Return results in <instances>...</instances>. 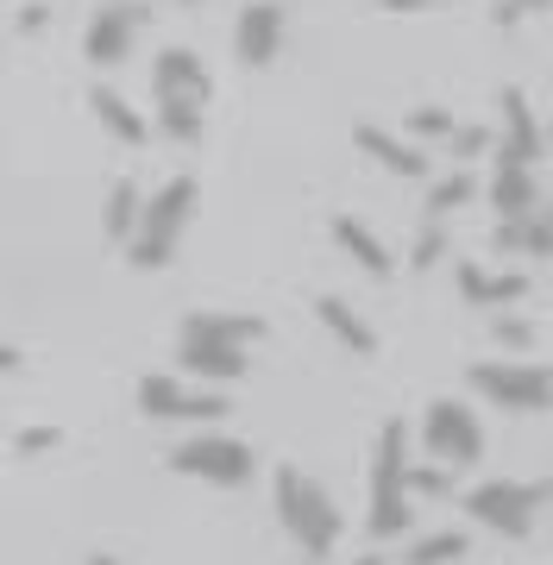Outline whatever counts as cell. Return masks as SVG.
I'll use <instances>...</instances> for the list:
<instances>
[{
	"label": "cell",
	"instance_id": "obj_1",
	"mask_svg": "<svg viewBox=\"0 0 553 565\" xmlns=\"http://www.w3.org/2000/svg\"><path fill=\"white\" fill-rule=\"evenodd\" d=\"M151 88H158V126H164V139L177 145H195L202 139V107H208V70L195 51H183V44H170V51H158V63H151Z\"/></svg>",
	"mask_w": 553,
	"mask_h": 565
},
{
	"label": "cell",
	"instance_id": "obj_2",
	"mask_svg": "<svg viewBox=\"0 0 553 565\" xmlns=\"http://www.w3.org/2000/svg\"><path fill=\"white\" fill-rule=\"evenodd\" d=\"M189 207H195V177H170L164 189L145 202L139 233L126 239V264H132V270H164L177 239H183V226H189Z\"/></svg>",
	"mask_w": 553,
	"mask_h": 565
},
{
	"label": "cell",
	"instance_id": "obj_3",
	"mask_svg": "<svg viewBox=\"0 0 553 565\" xmlns=\"http://www.w3.org/2000/svg\"><path fill=\"white\" fill-rule=\"evenodd\" d=\"M277 515H284V527L302 541L308 559H328L333 541H340V509L321 497V484H308L296 465L277 471Z\"/></svg>",
	"mask_w": 553,
	"mask_h": 565
},
{
	"label": "cell",
	"instance_id": "obj_4",
	"mask_svg": "<svg viewBox=\"0 0 553 565\" xmlns=\"http://www.w3.org/2000/svg\"><path fill=\"white\" fill-rule=\"evenodd\" d=\"M410 527V471H403V422H384L377 465H371V534L390 541Z\"/></svg>",
	"mask_w": 553,
	"mask_h": 565
},
{
	"label": "cell",
	"instance_id": "obj_5",
	"mask_svg": "<svg viewBox=\"0 0 553 565\" xmlns=\"http://www.w3.org/2000/svg\"><path fill=\"white\" fill-rule=\"evenodd\" d=\"M252 446L226 440V434H195L170 452V471H183V478H208V484H246L252 478Z\"/></svg>",
	"mask_w": 553,
	"mask_h": 565
},
{
	"label": "cell",
	"instance_id": "obj_6",
	"mask_svg": "<svg viewBox=\"0 0 553 565\" xmlns=\"http://www.w3.org/2000/svg\"><path fill=\"white\" fill-rule=\"evenodd\" d=\"M428 452L447 459L453 471H459V465H478L485 459V427H478V415H471L466 403H453V396L428 403Z\"/></svg>",
	"mask_w": 553,
	"mask_h": 565
},
{
	"label": "cell",
	"instance_id": "obj_7",
	"mask_svg": "<svg viewBox=\"0 0 553 565\" xmlns=\"http://www.w3.org/2000/svg\"><path fill=\"white\" fill-rule=\"evenodd\" d=\"M471 390L491 396L497 408H547L553 403V377L534 364H471Z\"/></svg>",
	"mask_w": 553,
	"mask_h": 565
},
{
	"label": "cell",
	"instance_id": "obj_8",
	"mask_svg": "<svg viewBox=\"0 0 553 565\" xmlns=\"http://www.w3.org/2000/svg\"><path fill=\"white\" fill-rule=\"evenodd\" d=\"M547 503V490L541 484H478L466 497L471 522L497 527V534H529L534 527V509Z\"/></svg>",
	"mask_w": 553,
	"mask_h": 565
},
{
	"label": "cell",
	"instance_id": "obj_9",
	"mask_svg": "<svg viewBox=\"0 0 553 565\" xmlns=\"http://www.w3.org/2000/svg\"><path fill=\"white\" fill-rule=\"evenodd\" d=\"M139 25H145V7H132V0H107L102 13L88 20V39H83L88 63H95V70L126 63V51H132V32H139Z\"/></svg>",
	"mask_w": 553,
	"mask_h": 565
},
{
	"label": "cell",
	"instance_id": "obj_10",
	"mask_svg": "<svg viewBox=\"0 0 553 565\" xmlns=\"http://www.w3.org/2000/svg\"><path fill=\"white\" fill-rule=\"evenodd\" d=\"M277 44H284V7L277 0H252L240 13V25H233V57L246 70H265L277 57Z\"/></svg>",
	"mask_w": 553,
	"mask_h": 565
},
{
	"label": "cell",
	"instance_id": "obj_11",
	"mask_svg": "<svg viewBox=\"0 0 553 565\" xmlns=\"http://www.w3.org/2000/svg\"><path fill=\"white\" fill-rule=\"evenodd\" d=\"M503 107V145H497V158H515V163H534L541 158V126H534V107L522 88H503L497 95Z\"/></svg>",
	"mask_w": 553,
	"mask_h": 565
},
{
	"label": "cell",
	"instance_id": "obj_12",
	"mask_svg": "<svg viewBox=\"0 0 553 565\" xmlns=\"http://www.w3.org/2000/svg\"><path fill=\"white\" fill-rule=\"evenodd\" d=\"M491 202L503 221H529L534 214V163H515V158H497V177H491Z\"/></svg>",
	"mask_w": 553,
	"mask_h": 565
},
{
	"label": "cell",
	"instance_id": "obj_13",
	"mask_svg": "<svg viewBox=\"0 0 553 565\" xmlns=\"http://www.w3.org/2000/svg\"><path fill=\"white\" fill-rule=\"evenodd\" d=\"M333 239H340V252H347V258L359 264V270H365V277L384 282L390 270H396V258L384 252V239H377V233H371L365 221H352V214H333Z\"/></svg>",
	"mask_w": 553,
	"mask_h": 565
},
{
	"label": "cell",
	"instance_id": "obj_14",
	"mask_svg": "<svg viewBox=\"0 0 553 565\" xmlns=\"http://www.w3.org/2000/svg\"><path fill=\"white\" fill-rule=\"evenodd\" d=\"M359 151L365 158H377L390 170V177H428V151L422 145H410V139H390L384 126H359Z\"/></svg>",
	"mask_w": 553,
	"mask_h": 565
},
{
	"label": "cell",
	"instance_id": "obj_15",
	"mask_svg": "<svg viewBox=\"0 0 553 565\" xmlns=\"http://www.w3.org/2000/svg\"><path fill=\"white\" fill-rule=\"evenodd\" d=\"M189 377H214V384H233V377H246V345H208V340H183L177 352Z\"/></svg>",
	"mask_w": 553,
	"mask_h": 565
},
{
	"label": "cell",
	"instance_id": "obj_16",
	"mask_svg": "<svg viewBox=\"0 0 553 565\" xmlns=\"http://www.w3.org/2000/svg\"><path fill=\"white\" fill-rule=\"evenodd\" d=\"M183 340H208V345H252L265 340V321L258 315H189Z\"/></svg>",
	"mask_w": 553,
	"mask_h": 565
},
{
	"label": "cell",
	"instance_id": "obj_17",
	"mask_svg": "<svg viewBox=\"0 0 553 565\" xmlns=\"http://www.w3.org/2000/svg\"><path fill=\"white\" fill-rule=\"evenodd\" d=\"M88 114H95V126L114 132L120 145H145V120H139V107L126 102V95H114V88H88Z\"/></svg>",
	"mask_w": 553,
	"mask_h": 565
},
{
	"label": "cell",
	"instance_id": "obj_18",
	"mask_svg": "<svg viewBox=\"0 0 553 565\" xmlns=\"http://www.w3.org/2000/svg\"><path fill=\"white\" fill-rule=\"evenodd\" d=\"M459 289H466L471 308H510L529 296V277H491V270H478V264H459Z\"/></svg>",
	"mask_w": 553,
	"mask_h": 565
},
{
	"label": "cell",
	"instance_id": "obj_19",
	"mask_svg": "<svg viewBox=\"0 0 553 565\" xmlns=\"http://www.w3.org/2000/svg\"><path fill=\"white\" fill-rule=\"evenodd\" d=\"M315 315L328 321V333H333L340 345H347L352 359H377V333H371V327L359 321V315H352V308L340 302V296H321V302H315Z\"/></svg>",
	"mask_w": 553,
	"mask_h": 565
},
{
	"label": "cell",
	"instance_id": "obj_20",
	"mask_svg": "<svg viewBox=\"0 0 553 565\" xmlns=\"http://www.w3.org/2000/svg\"><path fill=\"white\" fill-rule=\"evenodd\" d=\"M183 396H189V390L158 371V377H145V384H139V415H145V422H183Z\"/></svg>",
	"mask_w": 553,
	"mask_h": 565
},
{
	"label": "cell",
	"instance_id": "obj_21",
	"mask_svg": "<svg viewBox=\"0 0 553 565\" xmlns=\"http://www.w3.org/2000/svg\"><path fill=\"white\" fill-rule=\"evenodd\" d=\"M139 214H145V195H139V182H114V195H107V239H132L139 233Z\"/></svg>",
	"mask_w": 553,
	"mask_h": 565
},
{
	"label": "cell",
	"instance_id": "obj_22",
	"mask_svg": "<svg viewBox=\"0 0 553 565\" xmlns=\"http://www.w3.org/2000/svg\"><path fill=\"white\" fill-rule=\"evenodd\" d=\"M471 195H478V182H471L466 170H453V177H440V182L428 189V214H434V221H447L453 207H466Z\"/></svg>",
	"mask_w": 553,
	"mask_h": 565
},
{
	"label": "cell",
	"instance_id": "obj_23",
	"mask_svg": "<svg viewBox=\"0 0 553 565\" xmlns=\"http://www.w3.org/2000/svg\"><path fill=\"white\" fill-rule=\"evenodd\" d=\"M466 534L459 527H447V534H428V541L410 546V565H447V559H466Z\"/></svg>",
	"mask_w": 553,
	"mask_h": 565
},
{
	"label": "cell",
	"instance_id": "obj_24",
	"mask_svg": "<svg viewBox=\"0 0 553 565\" xmlns=\"http://www.w3.org/2000/svg\"><path fill=\"white\" fill-rule=\"evenodd\" d=\"M515 233H522V252L529 258H553V202H534V214L515 221Z\"/></svg>",
	"mask_w": 553,
	"mask_h": 565
},
{
	"label": "cell",
	"instance_id": "obj_25",
	"mask_svg": "<svg viewBox=\"0 0 553 565\" xmlns=\"http://www.w3.org/2000/svg\"><path fill=\"white\" fill-rule=\"evenodd\" d=\"M410 132H422V139H440V145H447V132H453V114H447V107H410Z\"/></svg>",
	"mask_w": 553,
	"mask_h": 565
},
{
	"label": "cell",
	"instance_id": "obj_26",
	"mask_svg": "<svg viewBox=\"0 0 553 565\" xmlns=\"http://www.w3.org/2000/svg\"><path fill=\"white\" fill-rule=\"evenodd\" d=\"M553 0H491V20L497 25H515V20H534V13H547Z\"/></svg>",
	"mask_w": 553,
	"mask_h": 565
},
{
	"label": "cell",
	"instance_id": "obj_27",
	"mask_svg": "<svg viewBox=\"0 0 553 565\" xmlns=\"http://www.w3.org/2000/svg\"><path fill=\"white\" fill-rule=\"evenodd\" d=\"M485 145H491V132H485V126H453V132H447V151H453V158H478Z\"/></svg>",
	"mask_w": 553,
	"mask_h": 565
},
{
	"label": "cell",
	"instance_id": "obj_28",
	"mask_svg": "<svg viewBox=\"0 0 553 565\" xmlns=\"http://www.w3.org/2000/svg\"><path fill=\"white\" fill-rule=\"evenodd\" d=\"M221 415H226L221 396H208V390L202 396H183V422H221Z\"/></svg>",
	"mask_w": 553,
	"mask_h": 565
},
{
	"label": "cell",
	"instance_id": "obj_29",
	"mask_svg": "<svg viewBox=\"0 0 553 565\" xmlns=\"http://www.w3.org/2000/svg\"><path fill=\"white\" fill-rule=\"evenodd\" d=\"M440 252H447V239H440V226H428V233H422V245H415V270H434V264H440Z\"/></svg>",
	"mask_w": 553,
	"mask_h": 565
},
{
	"label": "cell",
	"instance_id": "obj_30",
	"mask_svg": "<svg viewBox=\"0 0 553 565\" xmlns=\"http://www.w3.org/2000/svg\"><path fill=\"white\" fill-rule=\"evenodd\" d=\"M57 440H63L57 427H25V434H20V452H25V459H32V452H51V446H57Z\"/></svg>",
	"mask_w": 553,
	"mask_h": 565
},
{
	"label": "cell",
	"instance_id": "obj_31",
	"mask_svg": "<svg viewBox=\"0 0 553 565\" xmlns=\"http://www.w3.org/2000/svg\"><path fill=\"white\" fill-rule=\"evenodd\" d=\"M497 340H503V345H529V340H534V327H529V321H515V315H497Z\"/></svg>",
	"mask_w": 553,
	"mask_h": 565
},
{
	"label": "cell",
	"instance_id": "obj_32",
	"mask_svg": "<svg viewBox=\"0 0 553 565\" xmlns=\"http://www.w3.org/2000/svg\"><path fill=\"white\" fill-rule=\"evenodd\" d=\"M44 20H51V7H44V0L20 7V32H44Z\"/></svg>",
	"mask_w": 553,
	"mask_h": 565
},
{
	"label": "cell",
	"instance_id": "obj_33",
	"mask_svg": "<svg viewBox=\"0 0 553 565\" xmlns=\"http://www.w3.org/2000/svg\"><path fill=\"white\" fill-rule=\"evenodd\" d=\"M410 484L428 490V497H440V490H447V471H410Z\"/></svg>",
	"mask_w": 553,
	"mask_h": 565
},
{
	"label": "cell",
	"instance_id": "obj_34",
	"mask_svg": "<svg viewBox=\"0 0 553 565\" xmlns=\"http://www.w3.org/2000/svg\"><path fill=\"white\" fill-rule=\"evenodd\" d=\"M434 0H384V13H428Z\"/></svg>",
	"mask_w": 553,
	"mask_h": 565
},
{
	"label": "cell",
	"instance_id": "obj_35",
	"mask_svg": "<svg viewBox=\"0 0 553 565\" xmlns=\"http://www.w3.org/2000/svg\"><path fill=\"white\" fill-rule=\"evenodd\" d=\"M20 364H25L20 345H0V377H7V371H20Z\"/></svg>",
	"mask_w": 553,
	"mask_h": 565
},
{
	"label": "cell",
	"instance_id": "obj_36",
	"mask_svg": "<svg viewBox=\"0 0 553 565\" xmlns=\"http://www.w3.org/2000/svg\"><path fill=\"white\" fill-rule=\"evenodd\" d=\"M88 565H114V559H107V553H95V559H88Z\"/></svg>",
	"mask_w": 553,
	"mask_h": 565
},
{
	"label": "cell",
	"instance_id": "obj_37",
	"mask_svg": "<svg viewBox=\"0 0 553 565\" xmlns=\"http://www.w3.org/2000/svg\"><path fill=\"white\" fill-rule=\"evenodd\" d=\"M359 565H384V559H377V553H371V559H359Z\"/></svg>",
	"mask_w": 553,
	"mask_h": 565
},
{
	"label": "cell",
	"instance_id": "obj_38",
	"mask_svg": "<svg viewBox=\"0 0 553 565\" xmlns=\"http://www.w3.org/2000/svg\"><path fill=\"white\" fill-rule=\"evenodd\" d=\"M541 490H547V497H553V478H547V484H541Z\"/></svg>",
	"mask_w": 553,
	"mask_h": 565
},
{
	"label": "cell",
	"instance_id": "obj_39",
	"mask_svg": "<svg viewBox=\"0 0 553 565\" xmlns=\"http://www.w3.org/2000/svg\"><path fill=\"white\" fill-rule=\"evenodd\" d=\"M183 7H195V0H183Z\"/></svg>",
	"mask_w": 553,
	"mask_h": 565
}]
</instances>
